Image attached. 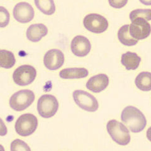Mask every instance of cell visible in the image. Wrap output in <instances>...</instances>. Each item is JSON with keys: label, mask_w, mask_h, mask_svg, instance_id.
I'll list each match as a JSON object with an SVG mask.
<instances>
[{"label": "cell", "mask_w": 151, "mask_h": 151, "mask_svg": "<svg viewBox=\"0 0 151 151\" xmlns=\"http://www.w3.org/2000/svg\"><path fill=\"white\" fill-rule=\"evenodd\" d=\"M141 60L137 53L127 52L122 55L121 62L127 70H135L139 67Z\"/></svg>", "instance_id": "2e32d148"}, {"label": "cell", "mask_w": 151, "mask_h": 151, "mask_svg": "<svg viewBox=\"0 0 151 151\" xmlns=\"http://www.w3.org/2000/svg\"><path fill=\"white\" fill-rule=\"evenodd\" d=\"M122 122L133 133H139L145 128L147 120L145 115L136 107L128 106L122 111Z\"/></svg>", "instance_id": "6da1fadb"}, {"label": "cell", "mask_w": 151, "mask_h": 151, "mask_svg": "<svg viewBox=\"0 0 151 151\" xmlns=\"http://www.w3.org/2000/svg\"><path fill=\"white\" fill-rule=\"evenodd\" d=\"M10 20V14L6 9L0 7V27L4 28L8 25Z\"/></svg>", "instance_id": "603a6c76"}, {"label": "cell", "mask_w": 151, "mask_h": 151, "mask_svg": "<svg viewBox=\"0 0 151 151\" xmlns=\"http://www.w3.org/2000/svg\"><path fill=\"white\" fill-rule=\"evenodd\" d=\"M65 58L63 52L56 49L50 50L47 52L44 57V64L50 70L59 69L63 65Z\"/></svg>", "instance_id": "8fae6325"}, {"label": "cell", "mask_w": 151, "mask_h": 151, "mask_svg": "<svg viewBox=\"0 0 151 151\" xmlns=\"http://www.w3.org/2000/svg\"><path fill=\"white\" fill-rule=\"evenodd\" d=\"M14 55L12 52L2 50L0 51V65L6 69H9L15 64Z\"/></svg>", "instance_id": "d6986e66"}, {"label": "cell", "mask_w": 151, "mask_h": 151, "mask_svg": "<svg viewBox=\"0 0 151 151\" xmlns=\"http://www.w3.org/2000/svg\"><path fill=\"white\" fill-rule=\"evenodd\" d=\"M13 16L17 21L27 23L34 17V10L28 3L22 2L18 3L14 7Z\"/></svg>", "instance_id": "30bf717a"}, {"label": "cell", "mask_w": 151, "mask_h": 151, "mask_svg": "<svg viewBox=\"0 0 151 151\" xmlns=\"http://www.w3.org/2000/svg\"><path fill=\"white\" fill-rule=\"evenodd\" d=\"M11 150L30 151L31 149L27 144L24 141L21 140L19 139H17L11 144Z\"/></svg>", "instance_id": "7402d4cb"}, {"label": "cell", "mask_w": 151, "mask_h": 151, "mask_svg": "<svg viewBox=\"0 0 151 151\" xmlns=\"http://www.w3.org/2000/svg\"><path fill=\"white\" fill-rule=\"evenodd\" d=\"M135 83L138 89L142 91H149L151 89V73L142 72L136 77Z\"/></svg>", "instance_id": "ac0fdd59"}, {"label": "cell", "mask_w": 151, "mask_h": 151, "mask_svg": "<svg viewBox=\"0 0 151 151\" xmlns=\"http://www.w3.org/2000/svg\"><path fill=\"white\" fill-rule=\"evenodd\" d=\"M38 126V120L31 113L22 115L17 120L15 125L16 132L22 137H28L34 133Z\"/></svg>", "instance_id": "5b68a950"}, {"label": "cell", "mask_w": 151, "mask_h": 151, "mask_svg": "<svg viewBox=\"0 0 151 151\" xmlns=\"http://www.w3.org/2000/svg\"><path fill=\"white\" fill-rule=\"evenodd\" d=\"M92 47L88 39L82 35H77L73 38L71 42V51L76 56L84 57L90 52Z\"/></svg>", "instance_id": "7c38bea8"}, {"label": "cell", "mask_w": 151, "mask_h": 151, "mask_svg": "<svg viewBox=\"0 0 151 151\" xmlns=\"http://www.w3.org/2000/svg\"><path fill=\"white\" fill-rule=\"evenodd\" d=\"M107 129L112 139L122 146L128 145L131 141V136L127 127L116 120H111L107 124Z\"/></svg>", "instance_id": "7a4b0ae2"}, {"label": "cell", "mask_w": 151, "mask_h": 151, "mask_svg": "<svg viewBox=\"0 0 151 151\" xmlns=\"http://www.w3.org/2000/svg\"><path fill=\"white\" fill-rule=\"evenodd\" d=\"M130 35L137 40L145 39L151 33V26L147 20L142 18L136 19L129 27Z\"/></svg>", "instance_id": "9c48e42d"}, {"label": "cell", "mask_w": 151, "mask_h": 151, "mask_svg": "<svg viewBox=\"0 0 151 151\" xmlns=\"http://www.w3.org/2000/svg\"><path fill=\"white\" fill-rule=\"evenodd\" d=\"M36 75V70L34 67L30 65H22L14 70L13 78L15 83L19 86H27L33 82Z\"/></svg>", "instance_id": "52a82bcc"}, {"label": "cell", "mask_w": 151, "mask_h": 151, "mask_svg": "<svg viewBox=\"0 0 151 151\" xmlns=\"http://www.w3.org/2000/svg\"><path fill=\"white\" fill-rule=\"evenodd\" d=\"M58 108V101L56 97L51 94H44L38 100V112L42 118H51L56 114Z\"/></svg>", "instance_id": "277c9868"}, {"label": "cell", "mask_w": 151, "mask_h": 151, "mask_svg": "<svg viewBox=\"0 0 151 151\" xmlns=\"http://www.w3.org/2000/svg\"><path fill=\"white\" fill-rule=\"evenodd\" d=\"M37 7L45 14L51 15L55 11V6L52 0H35Z\"/></svg>", "instance_id": "ffe728a7"}, {"label": "cell", "mask_w": 151, "mask_h": 151, "mask_svg": "<svg viewBox=\"0 0 151 151\" xmlns=\"http://www.w3.org/2000/svg\"><path fill=\"white\" fill-rule=\"evenodd\" d=\"M89 75V71L84 68H71L60 70L59 76L63 79L84 78Z\"/></svg>", "instance_id": "9a60e30c"}, {"label": "cell", "mask_w": 151, "mask_h": 151, "mask_svg": "<svg viewBox=\"0 0 151 151\" xmlns=\"http://www.w3.org/2000/svg\"><path fill=\"white\" fill-rule=\"evenodd\" d=\"M129 25L127 24L122 26L118 32V38L120 42L124 45L132 46L138 43V40L131 36L129 31Z\"/></svg>", "instance_id": "e0dca14e"}, {"label": "cell", "mask_w": 151, "mask_h": 151, "mask_svg": "<svg viewBox=\"0 0 151 151\" xmlns=\"http://www.w3.org/2000/svg\"><path fill=\"white\" fill-rule=\"evenodd\" d=\"M109 83L108 76L103 73L92 76L86 84L87 89L94 93H100L105 90Z\"/></svg>", "instance_id": "4fadbf2b"}, {"label": "cell", "mask_w": 151, "mask_h": 151, "mask_svg": "<svg viewBox=\"0 0 151 151\" xmlns=\"http://www.w3.org/2000/svg\"><path fill=\"white\" fill-rule=\"evenodd\" d=\"M151 11L150 9H137L130 13L129 18L132 22L138 18L145 19L147 21L151 20Z\"/></svg>", "instance_id": "44dd1931"}, {"label": "cell", "mask_w": 151, "mask_h": 151, "mask_svg": "<svg viewBox=\"0 0 151 151\" xmlns=\"http://www.w3.org/2000/svg\"><path fill=\"white\" fill-rule=\"evenodd\" d=\"M73 97L75 103L84 111L94 112L99 108V104L96 98L86 91L75 90L73 92Z\"/></svg>", "instance_id": "8992f818"}, {"label": "cell", "mask_w": 151, "mask_h": 151, "mask_svg": "<svg viewBox=\"0 0 151 151\" xmlns=\"http://www.w3.org/2000/svg\"><path fill=\"white\" fill-rule=\"evenodd\" d=\"M48 33V29L43 24L39 23L32 24L28 28L26 36L28 39L35 42L40 41Z\"/></svg>", "instance_id": "5bb4252c"}, {"label": "cell", "mask_w": 151, "mask_h": 151, "mask_svg": "<svg viewBox=\"0 0 151 151\" xmlns=\"http://www.w3.org/2000/svg\"><path fill=\"white\" fill-rule=\"evenodd\" d=\"M128 1H109L111 6L116 9H121L127 4Z\"/></svg>", "instance_id": "cb8c5ba5"}, {"label": "cell", "mask_w": 151, "mask_h": 151, "mask_svg": "<svg viewBox=\"0 0 151 151\" xmlns=\"http://www.w3.org/2000/svg\"><path fill=\"white\" fill-rule=\"evenodd\" d=\"M35 99V95L32 91L24 89L14 93L11 97L9 105L14 111H21L31 105Z\"/></svg>", "instance_id": "3957f363"}, {"label": "cell", "mask_w": 151, "mask_h": 151, "mask_svg": "<svg viewBox=\"0 0 151 151\" xmlns=\"http://www.w3.org/2000/svg\"><path fill=\"white\" fill-rule=\"evenodd\" d=\"M83 24L86 29L96 34L104 32L108 27V22L107 19L97 14L87 15L84 17Z\"/></svg>", "instance_id": "ba28073f"}]
</instances>
